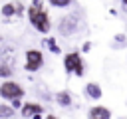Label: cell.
Segmentation results:
<instances>
[{
  "label": "cell",
  "mask_w": 127,
  "mask_h": 119,
  "mask_svg": "<svg viewBox=\"0 0 127 119\" xmlns=\"http://www.w3.org/2000/svg\"><path fill=\"white\" fill-rule=\"evenodd\" d=\"M16 113V109L12 105H0V119H10Z\"/></svg>",
  "instance_id": "14"
},
{
  "label": "cell",
  "mask_w": 127,
  "mask_h": 119,
  "mask_svg": "<svg viewBox=\"0 0 127 119\" xmlns=\"http://www.w3.org/2000/svg\"><path fill=\"white\" fill-rule=\"evenodd\" d=\"M20 113H22V117H32L34 113H44V107L40 105V103H32V101H26V103H22V107H20Z\"/></svg>",
  "instance_id": "7"
},
{
  "label": "cell",
  "mask_w": 127,
  "mask_h": 119,
  "mask_svg": "<svg viewBox=\"0 0 127 119\" xmlns=\"http://www.w3.org/2000/svg\"><path fill=\"white\" fill-rule=\"evenodd\" d=\"M0 12H2L4 18H14V16H16V2H6V4L0 8Z\"/></svg>",
  "instance_id": "11"
},
{
  "label": "cell",
  "mask_w": 127,
  "mask_h": 119,
  "mask_svg": "<svg viewBox=\"0 0 127 119\" xmlns=\"http://www.w3.org/2000/svg\"><path fill=\"white\" fill-rule=\"evenodd\" d=\"M64 69H65L69 75L73 73V75L81 77V75L85 73L81 54H79V52H69V54H65V56H64Z\"/></svg>",
  "instance_id": "2"
},
{
  "label": "cell",
  "mask_w": 127,
  "mask_h": 119,
  "mask_svg": "<svg viewBox=\"0 0 127 119\" xmlns=\"http://www.w3.org/2000/svg\"><path fill=\"white\" fill-rule=\"evenodd\" d=\"M12 75H14L12 65H10V63H6V61H0V79H10Z\"/></svg>",
  "instance_id": "12"
},
{
  "label": "cell",
  "mask_w": 127,
  "mask_h": 119,
  "mask_svg": "<svg viewBox=\"0 0 127 119\" xmlns=\"http://www.w3.org/2000/svg\"><path fill=\"white\" fill-rule=\"evenodd\" d=\"M10 105H12L14 109H20V107H22V99H20V97H16V99H10Z\"/></svg>",
  "instance_id": "16"
},
{
  "label": "cell",
  "mask_w": 127,
  "mask_h": 119,
  "mask_svg": "<svg viewBox=\"0 0 127 119\" xmlns=\"http://www.w3.org/2000/svg\"><path fill=\"white\" fill-rule=\"evenodd\" d=\"M85 95H87L89 99H101V97H103V89H101L99 83L89 81V83H85Z\"/></svg>",
  "instance_id": "8"
},
{
  "label": "cell",
  "mask_w": 127,
  "mask_h": 119,
  "mask_svg": "<svg viewBox=\"0 0 127 119\" xmlns=\"http://www.w3.org/2000/svg\"><path fill=\"white\" fill-rule=\"evenodd\" d=\"M89 119H111V109H107L105 105H95L87 111Z\"/></svg>",
  "instance_id": "6"
},
{
  "label": "cell",
  "mask_w": 127,
  "mask_h": 119,
  "mask_svg": "<svg viewBox=\"0 0 127 119\" xmlns=\"http://www.w3.org/2000/svg\"><path fill=\"white\" fill-rule=\"evenodd\" d=\"M32 119H42V113H34V115H32Z\"/></svg>",
  "instance_id": "20"
},
{
  "label": "cell",
  "mask_w": 127,
  "mask_h": 119,
  "mask_svg": "<svg viewBox=\"0 0 127 119\" xmlns=\"http://www.w3.org/2000/svg\"><path fill=\"white\" fill-rule=\"evenodd\" d=\"M22 14H24V4L16 2V16H22Z\"/></svg>",
  "instance_id": "17"
},
{
  "label": "cell",
  "mask_w": 127,
  "mask_h": 119,
  "mask_svg": "<svg viewBox=\"0 0 127 119\" xmlns=\"http://www.w3.org/2000/svg\"><path fill=\"white\" fill-rule=\"evenodd\" d=\"M79 28V16L77 14H67V16H62L60 22H58V32L62 36H73Z\"/></svg>",
  "instance_id": "3"
},
{
  "label": "cell",
  "mask_w": 127,
  "mask_h": 119,
  "mask_svg": "<svg viewBox=\"0 0 127 119\" xmlns=\"http://www.w3.org/2000/svg\"><path fill=\"white\" fill-rule=\"evenodd\" d=\"M44 65V54L40 50H26V63H24V69L26 71H38L40 67Z\"/></svg>",
  "instance_id": "5"
},
{
  "label": "cell",
  "mask_w": 127,
  "mask_h": 119,
  "mask_svg": "<svg viewBox=\"0 0 127 119\" xmlns=\"http://www.w3.org/2000/svg\"><path fill=\"white\" fill-rule=\"evenodd\" d=\"M121 4H123V8L127 10V0H121Z\"/></svg>",
  "instance_id": "22"
},
{
  "label": "cell",
  "mask_w": 127,
  "mask_h": 119,
  "mask_svg": "<svg viewBox=\"0 0 127 119\" xmlns=\"http://www.w3.org/2000/svg\"><path fill=\"white\" fill-rule=\"evenodd\" d=\"M81 52H83V54H87V52H91V42H85V44L81 46Z\"/></svg>",
  "instance_id": "18"
},
{
  "label": "cell",
  "mask_w": 127,
  "mask_h": 119,
  "mask_svg": "<svg viewBox=\"0 0 127 119\" xmlns=\"http://www.w3.org/2000/svg\"><path fill=\"white\" fill-rule=\"evenodd\" d=\"M26 14H28V22L32 24V28H36L42 34H48L50 32L52 22H50V16H48V12L44 8H38V6L32 4V6H28Z\"/></svg>",
  "instance_id": "1"
},
{
  "label": "cell",
  "mask_w": 127,
  "mask_h": 119,
  "mask_svg": "<svg viewBox=\"0 0 127 119\" xmlns=\"http://www.w3.org/2000/svg\"><path fill=\"white\" fill-rule=\"evenodd\" d=\"M44 44L50 48V52H52V54H60V52H62V50H60V46L56 44V38H54V36H48V38L44 40Z\"/></svg>",
  "instance_id": "13"
},
{
  "label": "cell",
  "mask_w": 127,
  "mask_h": 119,
  "mask_svg": "<svg viewBox=\"0 0 127 119\" xmlns=\"http://www.w3.org/2000/svg\"><path fill=\"white\" fill-rule=\"evenodd\" d=\"M32 4L38 6V8H44V2H42V0H32Z\"/></svg>",
  "instance_id": "19"
},
{
  "label": "cell",
  "mask_w": 127,
  "mask_h": 119,
  "mask_svg": "<svg viewBox=\"0 0 127 119\" xmlns=\"http://www.w3.org/2000/svg\"><path fill=\"white\" fill-rule=\"evenodd\" d=\"M54 8H67L69 4H71V0H48Z\"/></svg>",
  "instance_id": "15"
},
{
  "label": "cell",
  "mask_w": 127,
  "mask_h": 119,
  "mask_svg": "<svg viewBox=\"0 0 127 119\" xmlns=\"http://www.w3.org/2000/svg\"><path fill=\"white\" fill-rule=\"evenodd\" d=\"M0 42H2V36H0Z\"/></svg>",
  "instance_id": "23"
},
{
  "label": "cell",
  "mask_w": 127,
  "mask_h": 119,
  "mask_svg": "<svg viewBox=\"0 0 127 119\" xmlns=\"http://www.w3.org/2000/svg\"><path fill=\"white\" fill-rule=\"evenodd\" d=\"M46 119H58L56 115H46Z\"/></svg>",
  "instance_id": "21"
},
{
  "label": "cell",
  "mask_w": 127,
  "mask_h": 119,
  "mask_svg": "<svg viewBox=\"0 0 127 119\" xmlns=\"http://www.w3.org/2000/svg\"><path fill=\"white\" fill-rule=\"evenodd\" d=\"M24 87L18 83V81H4L2 85H0V97H4L6 101H10V99H16V97H24Z\"/></svg>",
  "instance_id": "4"
},
{
  "label": "cell",
  "mask_w": 127,
  "mask_h": 119,
  "mask_svg": "<svg viewBox=\"0 0 127 119\" xmlns=\"http://www.w3.org/2000/svg\"><path fill=\"white\" fill-rule=\"evenodd\" d=\"M0 60L12 65V63L16 61V50H14L12 46H6V48H4L2 52H0Z\"/></svg>",
  "instance_id": "9"
},
{
  "label": "cell",
  "mask_w": 127,
  "mask_h": 119,
  "mask_svg": "<svg viewBox=\"0 0 127 119\" xmlns=\"http://www.w3.org/2000/svg\"><path fill=\"white\" fill-rule=\"evenodd\" d=\"M56 101H58L62 107H69L73 99H71V93L64 89V91H58V93H56Z\"/></svg>",
  "instance_id": "10"
}]
</instances>
